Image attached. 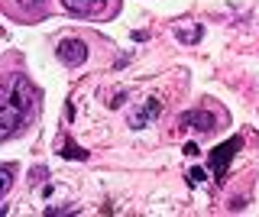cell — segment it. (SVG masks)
Returning a JSON list of instances; mask_svg holds the SVG:
<instances>
[{"label": "cell", "instance_id": "cell-1", "mask_svg": "<svg viewBox=\"0 0 259 217\" xmlns=\"http://www.w3.org/2000/svg\"><path fill=\"white\" fill-rule=\"evenodd\" d=\"M39 107V91L26 81V75H16L10 88L4 94V110H0V136L10 140V136L20 130L26 120L36 114Z\"/></svg>", "mask_w": 259, "mask_h": 217}, {"label": "cell", "instance_id": "cell-2", "mask_svg": "<svg viewBox=\"0 0 259 217\" xmlns=\"http://www.w3.org/2000/svg\"><path fill=\"white\" fill-rule=\"evenodd\" d=\"M240 146H243V140H240V136H233V140H227L224 146H217L214 152H210V168H214L217 182L227 179V162L237 156V149H240Z\"/></svg>", "mask_w": 259, "mask_h": 217}, {"label": "cell", "instance_id": "cell-3", "mask_svg": "<svg viewBox=\"0 0 259 217\" xmlns=\"http://www.w3.org/2000/svg\"><path fill=\"white\" fill-rule=\"evenodd\" d=\"M55 55H59V62H62V65L78 68L81 62L88 59V46L81 42V39H62V42H59V49H55Z\"/></svg>", "mask_w": 259, "mask_h": 217}, {"label": "cell", "instance_id": "cell-4", "mask_svg": "<svg viewBox=\"0 0 259 217\" xmlns=\"http://www.w3.org/2000/svg\"><path fill=\"white\" fill-rule=\"evenodd\" d=\"M62 4H65V10L75 13V17H101L110 0H62Z\"/></svg>", "mask_w": 259, "mask_h": 217}, {"label": "cell", "instance_id": "cell-5", "mask_svg": "<svg viewBox=\"0 0 259 217\" xmlns=\"http://www.w3.org/2000/svg\"><path fill=\"white\" fill-rule=\"evenodd\" d=\"M178 126H191V130L210 133V130H214V117H210L207 110H191V114H182V117H178Z\"/></svg>", "mask_w": 259, "mask_h": 217}, {"label": "cell", "instance_id": "cell-6", "mask_svg": "<svg viewBox=\"0 0 259 217\" xmlns=\"http://www.w3.org/2000/svg\"><path fill=\"white\" fill-rule=\"evenodd\" d=\"M159 114H162V104L156 98H149L140 110H133V114H130V126H146L149 120H156Z\"/></svg>", "mask_w": 259, "mask_h": 217}, {"label": "cell", "instance_id": "cell-7", "mask_svg": "<svg viewBox=\"0 0 259 217\" xmlns=\"http://www.w3.org/2000/svg\"><path fill=\"white\" fill-rule=\"evenodd\" d=\"M175 36L178 39H182V42H198V39H201V23H188V26H178L175 29Z\"/></svg>", "mask_w": 259, "mask_h": 217}, {"label": "cell", "instance_id": "cell-8", "mask_svg": "<svg viewBox=\"0 0 259 217\" xmlns=\"http://www.w3.org/2000/svg\"><path fill=\"white\" fill-rule=\"evenodd\" d=\"M10 185H13V165H4L0 168V198L10 191Z\"/></svg>", "mask_w": 259, "mask_h": 217}, {"label": "cell", "instance_id": "cell-9", "mask_svg": "<svg viewBox=\"0 0 259 217\" xmlns=\"http://www.w3.org/2000/svg\"><path fill=\"white\" fill-rule=\"evenodd\" d=\"M65 159H88V152L81 149V146H75V143H68V146H65V152H62Z\"/></svg>", "mask_w": 259, "mask_h": 217}, {"label": "cell", "instance_id": "cell-10", "mask_svg": "<svg viewBox=\"0 0 259 217\" xmlns=\"http://www.w3.org/2000/svg\"><path fill=\"white\" fill-rule=\"evenodd\" d=\"M188 182H191V185L204 182V172H201V168H191V172H188Z\"/></svg>", "mask_w": 259, "mask_h": 217}, {"label": "cell", "instance_id": "cell-11", "mask_svg": "<svg viewBox=\"0 0 259 217\" xmlns=\"http://www.w3.org/2000/svg\"><path fill=\"white\" fill-rule=\"evenodd\" d=\"M29 4H42V0H29Z\"/></svg>", "mask_w": 259, "mask_h": 217}]
</instances>
